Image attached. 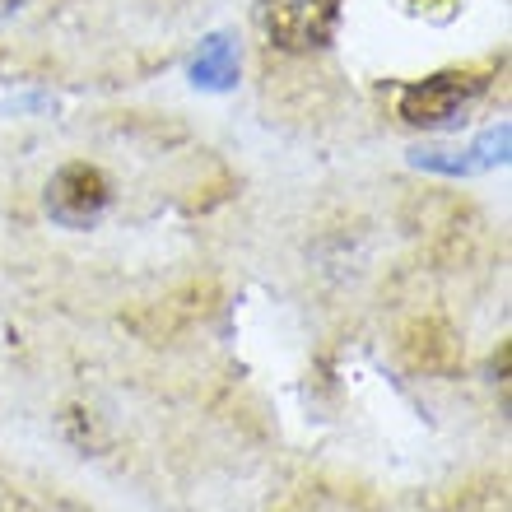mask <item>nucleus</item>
<instances>
[{
    "instance_id": "obj_1",
    "label": "nucleus",
    "mask_w": 512,
    "mask_h": 512,
    "mask_svg": "<svg viewBox=\"0 0 512 512\" xmlns=\"http://www.w3.org/2000/svg\"><path fill=\"white\" fill-rule=\"evenodd\" d=\"M42 205H47V219H52V224L80 233V229H94L98 219L108 215L112 187L94 163H66V168L47 182Z\"/></svg>"
},
{
    "instance_id": "obj_2",
    "label": "nucleus",
    "mask_w": 512,
    "mask_h": 512,
    "mask_svg": "<svg viewBox=\"0 0 512 512\" xmlns=\"http://www.w3.org/2000/svg\"><path fill=\"white\" fill-rule=\"evenodd\" d=\"M480 89H485V80H475L466 70H443V75L405 84L401 98H396V112L410 126H447L471 108Z\"/></svg>"
},
{
    "instance_id": "obj_5",
    "label": "nucleus",
    "mask_w": 512,
    "mask_h": 512,
    "mask_svg": "<svg viewBox=\"0 0 512 512\" xmlns=\"http://www.w3.org/2000/svg\"><path fill=\"white\" fill-rule=\"evenodd\" d=\"M410 354H415V364L433 368V373H447V368L457 364V340H452V331L438 322H424L415 331V340H410Z\"/></svg>"
},
{
    "instance_id": "obj_6",
    "label": "nucleus",
    "mask_w": 512,
    "mask_h": 512,
    "mask_svg": "<svg viewBox=\"0 0 512 512\" xmlns=\"http://www.w3.org/2000/svg\"><path fill=\"white\" fill-rule=\"evenodd\" d=\"M480 149H508V126H499V131H489L485 140H480ZM475 163H480V168H489V163H503V159H499V154H480Z\"/></svg>"
},
{
    "instance_id": "obj_7",
    "label": "nucleus",
    "mask_w": 512,
    "mask_h": 512,
    "mask_svg": "<svg viewBox=\"0 0 512 512\" xmlns=\"http://www.w3.org/2000/svg\"><path fill=\"white\" fill-rule=\"evenodd\" d=\"M24 5H28V0H0V19H14Z\"/></svg>"
},
{
    "instance_id": "obj_4",
    "label": "nucleus",
    "mask_w": 512,
    "mask_h": 512,
    "mask_svg": "<svg viewBox=\"0 0 512 512\" xmlns=\"http://www.w3.org/2000/svg\"><path fill=\"white\" fill-rule=\"evenodd\" d=\"M191 84L196 89H233L238 84V47L229 33H210L191 61Z\"/></svg>"
},
{
    "instance_id": "obj_3",
    "label": "nucleus",
    "mask_w": 512,
    "mask_h": 512,
    "mask_svg": "<svg viewBox=\"0 0 512 512\" xmlns=\"http://www.w3.org/2000/svg\"><path fill=\"white\" fill-rule=\"evenodd\" d=\"M340 0H270L266 28L280 52H317L336 38Z\"/></svg>"
}]
</instances>
